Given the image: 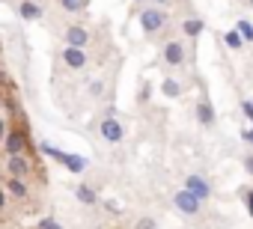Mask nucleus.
<instances>
[{
  "label": "nucleus",
  "mask_w": 253,
  "mask_h": 229,
  "mask_svg": "<svg viewBox=\"0 0 253 229\" xmlns=\"http://www.w3.org/2000/svg\"><path fill=\"white\" fill-rule=\"evenodd\" d=\"M241 113H244V116L253 122V101H241Z\"/></svg>",
  "instance_id": "nucleus-23"
},
{
  "label": "nucleus",
  "mask_w": 253,
  "mask_h": 229,
  "mask_svg": "<svg viewBox=\"0 0 253 229\" xmlns=\"http://www.w3.org/2000/svg\"><path fill=\"white\" fill-rule=\"evenodd\" d=\"M9 173H12V179H27L30 176V161L24 155H9Z\"/></svg>",
  "instance_id": "nucleus-8"
},
{
  "label": "nucleus",
  "mask_w": 253,
  "mask_h": 229,
  "mask_svg": "<svg viewBox=\"0 0 253 229\" xmlns=\"http://www.w3.org/2000/svg\"><path fill=\"white\" fill-rule=\"evenodd\" d=\"M134 3H137V0H134Z\"/></svg>",
  "instance_id": "nucleus-31"
},
{
  "label": "nucleus",
  "mask_w": 253,
  "mask_h": 229,
  "mask_svg": "<svg viewBox=\"0 0 253 229\" xmlns=\"http://www.w3.org/2000/svg\"><path fill=\"white\" fill-rule=\"evenodd\" d=\"M101 89H104V86H101V80H95V83L89 86V92H92V95H101Z\"/></svg>",
  "instance_id": "nucleus-25"
},
{
  "label": "nucleus",
  "mask_w": 253,
  "mask_h": 229,
  "mask_svg": "<svg viewBox=\"0 0 253 229\" xmlns=\"http://www.w3.org/2000/svg\"><path fill=\"white\" fill-rule=\"evenodd\" d=\"M63 39H66V45H69V48H86V42H89V33H86L84 27H69Z\"/></svg>",
  "instance_id": "nucleus-6"
},
{
  "label": "nucleus",
  "mask_w": 253,
  "mask_h": 229,
  "mask_svg": "<svg viewBox=\"0 0 253 229\" xmlns=\"http://www.w3.org/2000/svg\"><path fill=\"white\" fill-rule=\"evenodd\" d=\"M134 229H155V220H152V217H140Z\"/></svg>",
  "instance_id": "nucleus-22"
},
{
  "label": "nucleus",
  "mask_w": 253,
  "mask_h": 229,
  "mask_svg": "<svg viewBox=\"0 0 253 229\" xmlns=\"http://www.w3.org/2000/svg\"><path fill=\"white\" fill-rule=\"evenodd\" d=\"M155 3H167V0H155Z\"/></svg>",
  "instance_id": "nucleus-30"
},
{
  "label": "nucleus",
  "mask_w": 253,
  "mask_h": 229,
  "mask_svg": "<svg viewBox=\"0 0 253 229\" xmlns=\"http://www.w3.org/2000/svg\"><path fill=\"white\" fill-rule=\"evenodd\" d=\"M238 33H241V39L244 42H253V24L250 21H238V27H235Z\"/></svg>",
  "instance_id": "nucleus-19"
},
{
  "label": "nucleus",
  "mask_w": 253,
  "mask_h": 229,
  "mask_svg": "<svg viewBox=\"0 0 253 229\" xmlns=\"http://www.w3.org/2000/svg\"><path fill=\"white\" fill-rule=\"evenodd\" d=\"M98 131H101V137H104L107 143H119V140L125 137L122 122H119V119H113V116H104V119H101V125H98Z\"/></svg>",
  "instance_id": "nucleus-1"
},
{
  "label": "nucleus",
  "mask_w": 253,
  "mask_h": 229,
  "mask_svg": "<svg viewBox=\"0 0 253 229\" xmlns=\"http://www.w3.org/2000/svg\"><path fill=\"white\" fill-rule=\"evenodd\" d=\"M244 170L253 176V155H247V158H244Z\"/></svg>",
  "instance_id": "nucleus-26"
},
{
  "label": "nucleus",
  "mask_w": 253,
  "mask_h": 229,
  "mask_svg": "<svg viewBox=\"0 0 253 229\" xmlns=\"http://www.w3.org/2000/svg\"><path fill=\"white\" fill-rule=\"evenodd\" d=\"M63 63L69 69H84L86 66V51L84 48H66L63 51Z\"/></svg>",
  "instance_id": "nucleus-7"
},
{
  "label": "nucleus",
  "mask_w": 253,
  "mask_h": 229,
  "mask_svg": "<svg viewBox=\"0 0 253 229\" xmlns=\"http://www.w3.org/2000/svg\"><path fill=\"white\" fill-rule=\"evenodd\" d=\"M164 60H167V66H182V63H185V48H182V42H167Z\"/></svg>",
  "instance_id": "nucleus-9"
},
{
  "label": "nucleus",
  "mask_w": 253,
  "mask_h": 229,
  "mask_svg": "<svg viewBox=\"0 0 253 229\" xmlns=\"http://www.w3.org/2000/svg\"><path fill=\"white\" fill-rule=\"evenodd\" d=\"M164 12H158V9H143L140 12V27L146 30V33H158L161 27H164Z\"/></svg>",
  "instance_id": "nucleus-4"
},
{
  "label": "nucleus",
  "mask_w": 253,
  "mask_h": 229,
  "mask_svg": "<svg viewBox=\"0 0 253 229\" xmlns=\"http://www.w3.org/2000/svg\"><path fill=\"white\" fill-rule=\"evenodd\" d=\"M173 202H176V208H179L182 214H197V211L203 208V199H197V196H194L191 191H185V188L176 193V199H173Z\"/></svg>",
  "instance_id": "nucleus-2"
},
{
  "label": "nucleus",
  "mask_w": 253,
  "mask_h": 229,
  "mask_svg": "<svg viewBox=\"0 0 253 229\" xmlns=\"http://www.w3.org/2000/svg\"><path fill=\"white\" fill-rule=\"evenodd\" d=\"M244 202H247V214L253 217V191H247V193H244Z\"/></svg>",
  "instance_id": "nucleus-24"
},
{
  "label": "nucleus",
  "mask_w": 253,
  "mask_h": 229,
  "mask_svg": "<svg viewBox=\"0 0 253 229\" xmlns=\"http://www.w3.org/2000/svg\"><path fill=\"white\" fill-rule=\"evenodd\" d=\"M161 92H164L167 98H179V95H182V86H179V80H173V77H167V80L161 83Z\"/></svg>",
  "instance_id": "nucleus-14"
},
{
  "label": "nucleus",
  "mask_w": 253,
  "mask_h": 229,
  "mask_svg": "<svg viewBox=\"0 0 253 229\" xmlns=\"http://www.w3.org/2000/svg\"><path fill=\"white\" fill-rule=\"evenodd\" d=\"M60 3H63V9H69V12H81L86 3H84V0H60Z\"/></svg>",
  "instance_id": "nucleus-20"
},
{
  "label": "nucleus",
  "mask_w": 253,
  "mask_h": 229,
  "mask_svg": "<svg viewBox=\"0 0 253 229\" xmlns=\"http://www.w3.org/2000/svg\"><path fill=\"white\" fill-rule=\"evenodd\" d=\"M3 137H6V122L0 119V143H3Z\"/></svg>",
  "instance_id": "nucleus-28"
},
{
  "label": "nucleus",
  "mask_w": 253,
  "mask_h": 229,
  "mask_svg": "<svg viewBox=\"0 0 253 229\" xmlns=\"http://www.w3.org/2000/svg\"><path fill=\"white\" fill-rule=\"evenodd\" d=\"M39 149H42V152H45V155H51V158H54V161H57V164H63V155H66V152H63V149H57V146H51V143H42V146H39Z\"/></svg>",
  "instance_id": "nucleus-17"
},
{
  "label": "nucleus",
  "mask_w": 253,
  "mask_h": 229,
  "mask_svg": "<svg viewBox=\"0 0 253 229\" xmlns=\"http://www.w3.org/2000/svg\"><path fill=\"white\" fill-rule=\"evenodd\" d=\"M197 119H200L203 125H214V107H211L209 98H203V101L197 104Z\"/></svg>",
  "instance_id": "nucleus-11"
},
{
  "label": "nucleus",
  "mask_w": 253,
  "mask_h": 229,
  "mask_svg": "<svg viewBox=\"0 0 253 229\" xmlns=\"http://www.w3.org/2000/svg\"><path fill=\"white\" fill-rule=\"evenodd\" d=\"M75 196H78V202H84V205H98L95 191H92V188H86V185H78V188H75Z\"/></svg>",
  "instance_id": "nucleus-13"
},
{
  "label": "nucleus",
  "mask_w": 253,
  "mask_h": 229,
  "mask_svg": "<svg viewBox=\"0 0 253 229\" xmlns=\"http://www.w3.org/2000/svg\"><path fill=\"white\" fill-rule=\"evenodd\" d=\"M6 191L15 193V196H27V185H24V179H9V182H6Z\"/></svg>",
  "instance_id": "nucleus-15"
},
{
  "label": "nucleus",
  "mask_w": 253,
  "mask_h": 229,
  "mask_svg": "<svg viewBox=\"0 0 253 229\" xmlns=\"http://www.w3.org/2000/svg\"><path fill=\"white\" fill-rule=\"evenodd\" d=\"M185 191H191V193H194L197 199H203V202H206V199H209V193H211L209 182H206V179H200V176H188V179H185Z\"/></svg>",
  "instance_id": "nucleus-5"
},
{
  "label": "nucleus",
  "mask_w": 253,
  "mask_h": 229,
  "mask_svg": "<svg viewBox=\"0 0 253 229\" xmlns=\"http://www.w3.org/2000/svg\"><path fill=\"white\" fill-rule=\"evenodd\" d=\"M185 33H188V36H200V33H203V21H200V18L185 21Z\"/></svg>",
  "instance_id": "nucleus-18"
},
{
  "label": "nucleus",
  "mask_w": 253,
  "mask_h": 229,
  "mask_svg": "<svg viewBox=\"0 0 253 229\" xmlns=\"http://www.w3.org/2000/svg\"><path fill=\"white\" fill-rule=\"evenodd\" d=\"M250 3H253V0H250Z\"/></svg>",
  "instance_id": "nucleus-32"
},
{
  "label": "nucleus",
  "mask_w": 253,
  "mask_h": 229,
  "mask_svg": "<svg viewBox=\"0 0 253 229\" xmlns=\"http://www.w3.org/2000/svg\"><path fill=\"white\" fill-rule=\"evenodd\" d=\"M18 15H21L24 21H39V18H42V6H39V3H30V0H24V3L18 6Z\"/></svg>",
  "instance_id": "nucleus-12"
},
{
  "label": "nucleus",
  "mask_w": 253,
  "mask_h": 229,
  "mask_svg": "<svg viewBox=\"0 0 253 229\" xmlns=\"http://www.w3.org/2000/svg\"><path fill=\"white\" fill-rule=\"evenodd\" d=\"M6 205V191H0V208Z\"/></svg>",
  "instance_id": "nucleus-29"
},
{
  "label": "nucleus",
  "mask_w": 253,
  "mask_h": 229,
  "mask_svg": "<svg viewBox=\"0 0 253 229\" xmlns=\"http://www.w3.org/2000/svg\"><path fill=\"white\" fill-rule=\"evenodd\" d=\"M3 146H6V155H24L27 152V134L24 131H6Z\"/></svg>",
  "instance_id": "nucleus-3"
},
{
  "label": "nucleus",
  "mask_w": 253,
  "mask_h": 229,
  "mask_svg": "<svg viewBox=\"0 0 253 229\" xmlns=\"http://www.w3.org/2000/svg\"><path fill=\"white\" fill-rule=\"evenodd\" d=\"M63 167L78 176V173L86 170V158H81V155H75V152H66V155H63Z\"/></svg>",
  "instance_id": "nucleus-10"
},
{
  "label": "nucleus",
  "mask_w": 253,
  "mask_h": 229,
  "mask_svg": "<svg viewBox=\"0 0 253 229\" xmlns=\"http://www.w3.org/2000/svg\"><path fill=\"white\" fill-rule=\"evenodd\" d=\"M36 229H63V226H60V220H54V217H42V220L36 223Z\"/></svg>",
  "instance_id": "nucleus-21"
},
{
  "label": "nucleus",
  "mask_w": 253,
  "mask_h": 229,
  "mask_svg": "<svg viewBox=\"0 0 253 229\" xmlns=\"http://www.w3.org/2000/svg\"><path fill=\"white\" fill-rule=\"evenodd\" d=\"M241 137H244V140H247V143H250V146H253V125H250V128H247V131H241Z\"/></svg>",
  "instance_id": "nucleus-27"
},
{
  "label": "nucleus",
  "mask_w": 253,
  "mask_h": 229,
  "mask_svg": "<svg viewBox=\"0 0 253 229\" xmlns=\"http://www.w3.org/2000/svg\"><path fill=\"white\" fill-rule=\"evenodd\" d=\"M223 42H226V45H229V48H232V51H238V48H241V42H244V39H241V33H238V30H229V33H226V36H223Z\"/></svg>",
  "instance_id": "nucleus-16"
}]
</instances>
